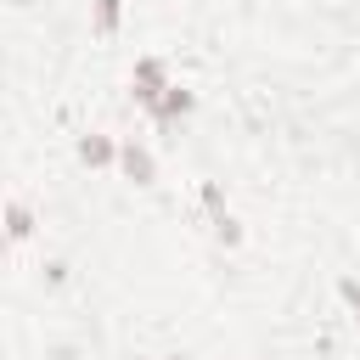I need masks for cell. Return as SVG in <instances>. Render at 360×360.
<instances>
[{"mask_svg": "<svg viewBox=\"0 0 360 360\" xmlns=\"http://www.w3.org/2000/svg\"><path fill=\"white\" fill-rule=\"evenodd\" d=\"M6 219H11V242H22V236L34 231V219H28V208H22V202H11V208H6Z\"/></svg>", "mask_w": 360, "mask_h": 360, "instance_id": "obj_5", "label": "cell"}, {"mask_svg": "<svg viewBox=\"0 0 360 360\" xmlns=\"http://www.w3.org/2000/svg\"><path fill=\"white\" fill-rule=\"evenodd\" d=\"M118 158H124V174H129L135 186H152V158H146V152H141L135 141H129V146H124Z\"/></svg>", "mask_w": 360, "mask_h": 360, "instance_id": "obj_3", "label": "cell"}, {"mask_svg": "<svg viewBox=\"0 0 360 360\" xmlns=\"http://www.w3.org/2000/svg\"><path fill=\"white\" fill-rule=\"evenodd\" d=\"M158 90H169V84H163V62L146 56V62L135 68V101H141V107H158Z\"/></svg>", "mask_w": 360, "mask_h": 360, "instance_id": "obj_1", "label": "cell"}, {"mask_svg": "<svg viewBox=\"0 0 360 360\" xmlns=\"http://www.w3.org/2000/svg\"><path fill=\"white\" fill-rule=\"evenodd\" d=\"M343 298H349V304L360 309V287H354V281H343Z\"/></svg>", "mask_w": 360, "mask_h": 360, "instance_id": "obj_7", "label": "cell"}, {"mask_svg": "<svg viewBox=\"0 0 360 360\" xmlns=\"http://www.w3.org/2000/svg\"><path fill=\"white\" fill-rule=\"evenodd\" d=\"M96 28H101V34L118 28V0H96Z\"/></svg>", "mask_w": 360, "mask_h": 360, "instance_id": "obj_6", "label": "cell"}, {"mask_svg": "<svg viewBox=\"0 0 360 360\" xmlns=\"http://www.w3.org/2000/svg\"><path fill=\"white\" fill-rule=\"evenodd\" d=\"M186 107H191V90H180V84H169V96H163V101L152 107V118H158V124L169 129V124H174V118H180Z\"/></svg>", "mask_w": 360, "mask_h": 360, "instance_id": "obj_2", "label": "cell"}, {"mask_svg": "<svg viewBox=\"0 0 360 360\" xmlns=\"http://www.w3.org/2000/svg\"><path fill=\"white\" fill-rule=\"evenodd\" d=\"M79 158H84V163H107V158H112V146H107L101 135H84V141H79Z\"/></svg>", "mask_w": 360, "mask_h": 360, "instance_id": "obj_4", "label": "cell"}]
</instances>
